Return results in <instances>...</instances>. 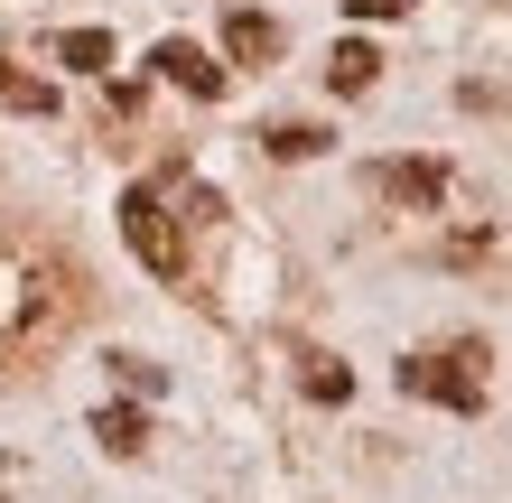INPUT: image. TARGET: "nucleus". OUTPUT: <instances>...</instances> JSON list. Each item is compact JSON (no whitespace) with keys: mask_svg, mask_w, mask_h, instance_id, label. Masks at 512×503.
Instances as JSON below:
<instances>
[{"mask_svg":"<svg viewBox=\"0 0 512 503\" xmlns=\"http://www.w3.org/2000/svg\"><path fill=\"white\" fill-rule=\"evenodd\" d=\"M84 308H94V280L47 233H0V364H47L84 327Z\"/></svg>","mask_w":512,"mask_h":503,"instance_id":"nucleus-1","label":"nucleus"},{"mask_svg":"<svg viewBox=\"0 0 512 503\" xmlns=\"http://www.w3.org/2000/svg\"><path fill=\"white\" fill-rule=\"evenodd\" d=\"M401 392H410V401H438V410H485V392H494V354H485V336L401 354Z\"/></svg>","mask_w":512,"mask_h":503,"instance_id":"nucleus-2","label":"nucleus"},{"mask_svg":"<svg viewBox=\"0 0 512 503\" xmlns=\"http://www.w3.org/2000/svg\"><path fill=\"white\" fill-rule=\"evenodd\" d=\"M122 243L140 271H159V280H187L196 261H187V215H177V196L159 187V177H140V187L122 196Z\"/></svg>","mask_w":512,"mask_h":503,"instance_id":"nucleus-3","label":"nucleus"},{"mask_svg":"<svg viewBox=\"0 0 512 503\" xmlns=\"http://www.w3.org/2000/svg\"><path fill=\"white\" fill-rule=\"evenodd\" d=\"M373 196L401 205V215H438V205H447V159H382Z\"/></svg>","mask_w":512,"mask_h":503,"instance_id":"nucleus-4","label":"nucleus"},{"mask_svg":"<svg viewBox=\"0 0 512 503\" xmlns=\"http://www.w3.org/2000/svg\"><path fill=\"white\" fill-rule=\"evenodd\" d=\"M149 75L177 84V94H196V103H224V84H233L215 56L196 47V38H159V47H149Z\"/></svg>","mask_w":512,"mask_h":503,"instance_id":"nucleus-5","label":"nucleus"},{"mask_svg":"<svg viewBox=\"0 0 512 503\" xmlns=\"http://www.w3.org/2000/svg\"><path fill=\"white\" fill-rule=\"evenodd\" d=\"M224 56H233V66H270V56H280V19L233 10V19H224Z\"/></svg>","mask_w":512,"mask_h":503,"instance_id":"nucleus-6","label":"nucleus"},{"mask_svg":"<svg viewBox=\"0 0 512 503\" xmlns=\"http://www.w3.org/2000/svg\"><path fill=\"white\" fill-rule=\"evenodd\" d=\"M326 84H336V94H373V84H382V47L373 38H345L336 56H326Z\"/></svg>","mask_w":512,"mask_h":503,"instance_id":"nucleus-7","label":"nucleus"},{"mask_svg":"<svg viewBox=\"0 0 512 503\" xmlns=\"http://www.w3.org/2000/svg\"><path fill=\"white\" fill-rule=\"evenodd\" d=\"M0 103H10V112H28V122H47V112H56V84H47V75H28V66H10V56H0Z\"/></svg>","mask_w":512,"mask_h":503,"instance_id":"nucleus-8","label":"nucleus"},{"mask_svg":"<svg viewBox=\"0 0 512 503\" xmlns=\"http://www.w3.org/2000/svg\"><path fill=\"white\" fill-rule=\"evenodd\" d=\"M94 438H103L112 457H140V448H149V420H140L131 401H103V410H94Z\"/></svg>","mask_w":512,"mask_h":503,"instance_id":"nucleus-9","label":"nucleus"},{"mask_svg":"<svg viewBox=\"0 0 512 503\" xmlns=\"http://www.w3.org/2000/svg\"><path fill=\"white\" fill-rule=\"evenodd\" d=\"M56 56H66L75 75H103V66H112V28H66V38H56Z\"/></svg>","mask_w":512,"mask_h":503,"instance_id":"nucleus-10","label":"nucleus"},{"mask_svg":"<svg viewBox=\"0 0 512 503\" xmlns=\"http://www.w3.org/2000/svg\"><path fill=\"white\" fill-rule=\"evenodd\" d=\"M261 150H270V159H317V150H326V131H317V122H270V131H261Z\"/></svg>","mask_w":512,"mask_h":503,"instance_id":"nucleus-11","label":"nucleus"},{"mask_svg":"<svg viewBox=\"0 0 512 503\" xmlns=\"http://www.w3.org/2000/svg\"><path fill=\"white\" fill-rule=\"evenodd\" d=\"M298 382H308V401H345V392H354V373L336 364V354H308V364H298Z\"/></svg>","mask_w":512,"mask_h":503,"instance_id":"nucleus-12","label":"nucleus"},{"mask_svg":"<svg viewBox=\"0 0 512 503\" xmlns=\"http://www.w3.org/2000/svg\"><path fill=\"white\" fill-rule=\"evenodd\" d=\"M410 0H354V19H401Z\"/></svg>","mask_w":512,"mask_h":503,"instance_id":"nucleus-13","label":"nucleus"}]
</instances>
